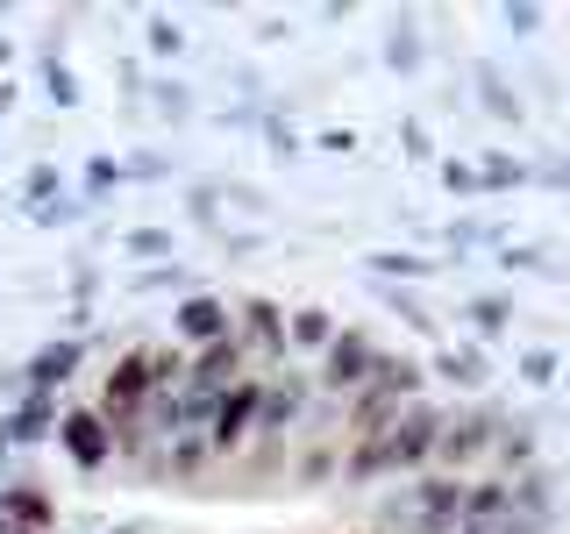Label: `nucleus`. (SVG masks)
Listing matches in <instances>:
<instances>
[{
  "instance_id": "39448f33",
  "label": "nucleus",
  "mask_w": 570,
  "mask_h": 534,
  "mask_svg": "<svg viewBox=\"0 0 570 534\" xmlns=\"http://www.w3.org/2000/svg\"><path fill=\"white\" fill-rule=\"evenodd\" d=\"M379 356H385V343H379L371 328H343L328 349H321V364H314V399H321V392H328V399L364 392L371 370H379Z\"/></svg>"
},
{
  "instance_id": "a878e982",
  "label": "nucleus",
  "mask_w": 570,
  "mask_h": 534,
  "mask_svg": "<svg viewBox=\"0 0 570 534\" xmlns=\"http://www.w3.org/2000/svg\"><path fill=\"white\" fill-rule=\"evenodd\" d=\"M385 65L392 71H421V29L414 22H400V29L385 36Z\"/></svg>"
},
{
  "instance_id": "412c9836",
  "label": "nucleus",
  "mask_w": 570,
  "mask_h": 534,
  "mask_svg": "<svg viewBox=\"0 0 570 534\" xmlns=\"http://www.w3.org/2000/svg\"><path fill=\"white\" fill-rule=\"evenodd\" d=\"M549 506H557V463H534V471L513 477V513H528V521H549Z\"/></svg>"
},
{
  "instance_id": "4468645a",
  "label": "nucleus",
  "mask_w": 570,
  "mask_h": 534,
  "mask_svg": "<svg viewBox=\"0 0 570 534\" xmlns=\"http://www.w3.org/2000/svg\"><path fill=\"white\" fill-rule=\"evenodd\" d=\"M58 421H65L58 392H22V406L0 421V442H43V435H58Z\"/></svg>"
},
{
  "instance_id": "9d476101",
  "label": "nucleus",
  "mask_w": 570,
  "mask_h": 534,
  "mask_svg": "<svg viewBox=\"0 0 570 534\" xmlns=\"http://www.w3.org/2000/svg\"><path fill=\"white\" fill-rule=\"evenodd\" d=\"M0 527H14V534H50V527H58V498L36 485V477H8V485H0Z\"/></svg>"
},
{
  "instance_id": "6ab92c4d",
  "label": "nucleus",
  "mask_w": 570,
  "mask_h": 534,
  "mask_svg": "<svg viewBox=\"0 0 570 534\" xmlns=\"http://www.w3.org/2000/svg\"><path fill=\"white\" fill-rule=\"evenodd\" d=\"M463 320H471L478 349H485V343H499V335L513 328V293H471V299H463Z\"/></svg>"
},
{
  "instance_id": "dca6fc26",
  "label": "nucleus",
  "mask_w": 570,
  "mask_h": 534,
  "mask_svg": "<svg viewBox=\"0 0 570 534\" xmlns=\"http://www.w3.org/2000/svg\"><path fill=\"white\" fill-rule=\"evenodd\" d=\"M343 335V320H335L328 307H285V343H293V356H314L321 364V349Z\"/></svg>"
},
{
  "instance_id": "4c0bfd02",
  "label": "nucleus",
  "mask_w": 570,
  "mask_h": 534,
  "mask_svg": "<svg viewBox=\"0 0 570 534\" xmlns=\"http://www.w3.org/2000/svg\"><path fill=\"white\" fill-rule=\"evenodd\" d=\"M171 165H165V157H157V150H142V157H129V178H165Z\"/></svg>"
},
{
  "instance_id": "c756f323",
  "label": "nucleus",
  "mask_w": 570,
  "mask_h": 534,
  "mask_svg": "<svg viewBox=\"0 0 570 534\" xmlns=\"http://www.w3.org/2000/svg\"><path fill=\"white\" fill-rule=\"evenodd\" d=\"M150 50H157V58H178V50H186V29H178L171 14H157V22H150Z\"/></svg>"
},
{
  "instance_id": "ddd939ff",
  "label": "nucleus",
  "mask_w": 570,
  "mask_h": 534,
  "mask_svg": "<svg viewBox=\"0 0 570 534\" xmlns=\"http://www.w3.org/2000/svg\"><path fill=\"white\" fill-rule=\"evenodd\" d=\"M165 485H193V477H207L214 471V449H207V435H171V442H157V463H150Z\"/></svg>"
},
{
  "instance_id": "37998d69",
  "label": "nucleus",
  "mask_w": 570,
  "mask_h": 534,
  "mask_svg": "<svg viewBox=\"0 0 570 534\" xmlns=\"http://www.w3.org/2000/svg\"><path fill=\"white\" fill-rule=\"evenodd\" d=\"M0 534H14V527H0Z\"/></svg>"
},
{
  "instance_id": "b1692460",
  "label": "nucleus",
  "mask_w": 570,
  "mask_h": 534,
  "mask_svg": "<svg viewBox=\"0 0 570 534\" xmlns=\"http://www.w3.org/2000/svg\"><path fill=\"white\" fill-rule=\"evenodd\" d=\"M435 370H442V378H450V385L478 392V385L492 378V356L478 349V343H456V349H435Z\"/></svg>"
},
{
  "instance_id": "0eeeda50",
  "label": "nucleus",
  "mask_w": 570,
  "mask_h": 534,
  "mask_svg": "<svg viewBox=\"0 0 570 534\" xmlns=\"http://www.w3.org/2000/svg\"><path fill=\"white\" fill-rule=\"evenodd\" d=\"M314 406V370H272L257 378V435H293V421Z\"/></svg>"
},
{
  "instance_id": "58836bf2",
  "label": "nucleus",
  "mask_w": 570,
  "mask_h": 534,
  "mask_svg": "<svg viewBox=\"0 0 570 534\" xmlns=\"http://www.w3.org/2000/svg\"><path fill=\"white\" fill-rule=\"evenodd\" d=\"M321 150H335V157H350V150H356V136H350V129H321Z\"/></svg>"
},
{
  "instance_id": "2eb2a0df",
  "label": "nucleus",
  "mask_w": 570,
  "mask_h": 534,
  "mask_svg": "<svg viewBox=\"0 0 570 534\" xmlns=\"http://www.w3.org/2000/svg\"><path fill=\"white\" fill-rule=\"evenodd\" d=\"M79 364H86V343H79V335H58L50 349H36V356H29L22 385H29V392H58V385H65Z\"/></svg>"
},
{
  "instance_id": "9b49d317",
  "label": "nucleus",
  "mask_w": 570,
  "mask_h": 534,
  "mask_svg": "<svg viewBox=\"0 0 570 534\" xmlns=\"http://www.w3.org/2000/svg\"><path fill=\"white\" fill-rule=\"evenodd\" d=\"M58 442H65V456L79 463V471H100V463L115 456V427H107L94 406H71V414L58 421Z\"/></svg>"
},
{
  "instance_id": "aec40b11",
  "label": "nucleus",
  "mask_w": 570,
  "mask_h": 534,
  "mask_svg": "<svg viewBox=\"0 0 570 534\" xmlns=\"http://www.w3.org/2000/svg\"><path fill=\"white\" fill-rule=\"evenodd\" d=\"M471 79H478V107H485L492 121H507V129H521V121H528V107H521V93H513V86H507V71L478 65Z\"/></svg>"
},
{
  "instance_id": "cd10ccee",
  "label": "nucleus",
  "mask_w": 570,
  "mask_h": 534,
  "mask_svg": "<svg viewBox=\"0 0 570 534\" xmlns=\"http://www.w3.org/2000/svg\"><path fill=\"white\" fill-rule=\"evenodd\" d=\"M121 249H129V257H157V264H165L171 257V228H129Z\"/></svg>"
},
{
  "instance_id": "6e6552de",
  "label": "nucleus",
  "mask_w": 570,
  "mask_h": 534,
  "mask_svg": "<svg viewBox=\"0 0 570 534\" xmlns=\"http://www.w3.org/2000/svg\"><path fill=\"white\" fill-rule=\"evenodd\" d=\"M249 378V356H243V343H236V335H228V343H207V349H193L186 356V385H178V392H193V399H222V392H236Z\"/></svg>"
},
{
  "instance_id": "7ed1b4c3",
  "label": "nucleus",
  "mask_w": 570,
  "mask_h": 534,
  "mask_svg": "<svg viewBox=\"0 0 570 534\" xmlns=\"http://www.w3.org/2000/svg\"><path fill=\"white\" fill-rule=\"evenodd\" d=\"M442 421H450V406H435V399H414V406H406V414L392 421V435L379 442L385 477H421V471H435Z\"/></svg>"
},
{
  "instance_id": "5701e85b",
  "label": "nucleus",
  "mask_w": 570,
  "mask_h": 534,
  "mask_svg": "<svg viewBox=\"0 0 570 534\" xmlns=\"http://www.w3.org/2000/svg\"><path fill=\"white\" fill-rule=\"evenodd\" d=\"M499 513H513V485L492 471H478L471 485H463V521H499Z\"/></svg>"
},
{
  "instance_id": "4be33fe9",
  "label": "nucleus",
  "mask_w": 570,
  "mask_h": 534,
  "mask_svg": "<svg viewBox=\"0 0 570 534\" xmlns=\"http://www.w3.org/2000/svg\"><path fill=\"white\" fill-rule=\"evenodd\" d=\"M328 477H343V449H335V442H299L285 485H328Z\"/></svg>"
},
{
  "instance_id": "f704fd0d",
  "label": "nucleus",
  "mask_w": 570,
  "mask_h": 534,
  "mask_svg": "<svg viewBox=\"0 0 570 534\" xmlns=\"http://www.w3.org/2000/svg\"><path fill=\"white\" fill-rule=\"evenodd\" d=\"M50 100H58V107H71V100H79V86H71V71H65L58 58H50Z\"/></svg>"
},
{
  "instance_id": "c85d7f7f",
  "label": "nucleus",
  "mask_w": 570,
  "mask_h": 534,
  "mask_svg": "<svg viewBox=\"0 0 570 534\" xmlns=\"http://www.w3.org/2000/svg\"><path fill=\"white\" fill-rule=\"evenodd\" d=\"M557 370H563V364H557V349H528V356H521V385H534V392L557 385Z\"/></svg>"
},
{
  "instance_id": "79ce46f5",
  "label": "nucleus",
  "mask_w": 570,
  "mask_h": 534,
  "mask_svg": "<svg viewBox=\"0 0 570 534\" xmlns=\"http://www.w3.org/2000/svg\"><path fill=\"white\" fill-rule=\"evenodd\" d=\"M8 58H14V50H8V36H0V65H8Z\"/></svg>"
},
{
  "instance_id": "1a4fd4ad",
  "label": "nucleus",
  "mask_w": 570,
  "mask_h": 534,
  "mask_svg": "<svg viewBox=\"0 0 570 534\" xmlns=\"http://www.w3.org/2000/svg\"><path fill=\"white\" fill-rule=\"evenodd\" d=\"M171 335L186 349L228 343V335H236V307H228L222 293H186V299H178V314H171Z\"/></svg>"
},
{
  "instance_id": "bb28decb",
  "label": "nucleus",
  "mask_w": 570,
  "mask_h": 534,
  "mask_svg": "<svg viewBox=\"0 0 570 534\" xmlns=\"http://www.w3.org/2000/svg\"><path fill=\"white\" fill-rule=\"evenodd\" d=\"M150 100H157V115H165L171 129H178V121H193V93L178 79H150Z\"/></svg>"
},
{
  "instance_id": "423d86ee",
  "label": "nucleus",
  "mask_w": 570,
  "mask_h": 534,
  "mask_svg": "<svg viewBox=\"0 0 570 534\" xmlns=\"http://www.w3.org/2000/svg\"><path fill=\"white\" fill-rule=\"evenodd\" d=\"M150 392H157V385H150V343H142V349H129V356H115V370H107L94 414L115 427V435H121V427H142V414H150Z\"/></svg>"
},
{
  "instance_id": "f3484780",
  "label": "nucleus",
  "mask_w": 570,
  "mask_h": 534,
  "mask_svg": "<svg viewBox=\"0 0 570 534\" xmlns=\"http://www.w3.org/2000/svg\"><path fill=\"white\" fill-rule=\"evenodd\" d=\"M228 463H236V456H228ZM236 471H243V492H249V485H272V477L293 471V442H285V435H257V442L243 449Z\"/></svg>"
},
{
  "instance_id": "393cba45",
  "label": "nucleus",
  "mask_w": 570,
  "mask_h": 534,
  "mask_svg": "<svg viewBox=\"0 0 570 534\" xmlns=\"http://www.w3.org/2000/svg\"><path fill=\"white\" fill-rule=\"evenodd\" d=\"M528 178H534V171L521 165V157H507V150L478 165V186H485V192H513V186H528Z\"/></svg>"
},
{
  "instance_id": "20e7f679",
  "label": "nucleus",
  "mask_w": 570,
  "mask_h": 534,
  "mask_svg": "<svg viewBox=\"0 0 570 534\" xmlns=\"http://www.w3.org/2000/svg\"><path fill=\"white\" fill-rule=\"evenodd\" d=\"M236 343L249 356V378H272V370L293 364V343H285V307H278V299H264V293L236 299Z\"/></svg>"
},
{
  "instance_id": "a19ab883",
  "label": "nucleus",
  "mask_w": 570,
  "mask_h": 534,
  "mask_svg": "<svg viewBox=\"0 0 570 534\" xmlns=\"http://www.w3.org/2000/svg\"><path fill=\"white\" fill-rule=\"evenodd\" d=\"M406 150H414V157H435V142H428L421 121H406Z\"/></svg>"
},
{
  "instance_id": "7c9ffc66",
  "label": "nucleus",
  "mask_w": 570,
  "mask_h": 534,
  "mask_svg": "<svg viewBox=\"0 0 570 534\" xmlns=\"http://www.w3.org/2000/svg\"><path fill=\"white\" fill-rule=\"evenodd\" d=\"M442 186H450V192H463V200H478V192H485V186H478V171H471V165H456V157L442 165Z\"/></svg>"
},
{
  "instance_id": "f257e3e1",
  "label": "nucleus",
  "mask_w": 570,
  "mask_h": 534,
  "mask_svg": "<svg viewBox=\"0 0 570 534\" xmlns=\"http://www.w3.org/2000/svg\"><path fill=\"white\" fill-rule=\"evenodd\" d=\"M463 485H471V477L421 471L414 485H400V492L379 498V521H371V534H456L463 527Z\"/></svg>"
},
{
  "instance_id": "e433bc0d",
  "label": "nucleus",
  "mask_w": 570,
  "mask_h": 534,
  "mask_svg": "<svg viewBox=\"0 0 570 534\" xmlns=\"http://www.w3.org/2000/svg\"><path fill=\"white\" fill-rule=\"evenodd\" d=\"M264 142H272V150H278V157H293V150H299V142H293V129H285V121H278V115H272V121H264Z\"/></svg>"
},
{
  "instance_id": "c9c22d12",
  "label": "nucleus",
  "mask_w": 570,
  "mask_h": 534,
  "mask_svg": "<svg viewBox=\"0 0 570 534\" xmlns=\"http://www.w3.org/2000/svg\"><path fill=\"white\" fill-rule=\"evenodd\" d=\"M115 178H121V165H115V157H100V165H86V192H107Z\"/></svg>"
},
{
  "instance_id": "f8f14e48",
  "label": "nucleus",
  "mask_w": 570,
  "mask_h": 534,
  "mask_svg": "<svg viewBox=\"0 0 570 534\" xmlns=\"http://www.w3.org/2000/svg\"><path fill=\"white\" fill-rule=\"evenodd\" d=\"M534 463H542V435H534V421H521V414H513L507 427H499V442H492V463H485V471L513 485V477H521V471H534Z\"/></svg>"
},
{
  "instance_id": "2f4dec72",
  "label": "nucleus",
  "mask_w": 570,
  "mask_h": 534,
  "mask_svg": "<svg viewBox=\"0 0 570 534\" xmlns=\"http://www.w3.org/2000/svg\"><path fill=\"white\" fill-rule=\"evenodd\" d=\"M22 192H29V214H43V200H50V192H58V171H50V165H36Z\"/></svg>"
},
{
  "instance_id": "f03ea898",
  "label": "nucleus",
  "mask_w": 570,
  "mask_h": 534,
  "mask_svg": "<svg viewBox=\"0 0 570 534\" xmlns=\"http://www.w3.org/2000/svg\"><path fill=\"white\" fill-rule=\"evenodd\" d=\"M513 414L499 399H478V406H456L450 421H442V442H435V471L442 477H471L478 463H492V442L499 427H507Z\"/></svg>"
},
{
  "instance_id": "473e14b6",
  "label": "nucleus",
  "mask_w": 570,
  "mask_h": 534,
  "mask_svg": "<svg viewBox=\"0 0 570 534\" xmlns=\"http://www.w3.org/2000/svg\"><path fill=\"white\" fill-rule=\"evenodd\" d=\"M499 264H507V271H557V264H549V249H507V257H499Z\"/></svg>"
},
{
  "instance_id": "a211bd4d",
  "label": "nucleus",
  "mask_w": 570,
  "mask_h": 534,
  "mask_svg": "<svg viewBox=\"0 0 570 534\" xmlns=\"http://www.w3.org/2000/svg\"><path fill=\"white\" fill-rule=\"evenodd\" d=\"M364 271H371V285H421V278H435V257H414V249H371Z\"/></svg>"
},
{
  "instance_id": "ea45409f",
  "label": "nucleus",
  "mask_w": 570,
  "mask_h": 534,
  "mask_svg": "<svg viewBox=\"0 0 570 534\" xmlns=\"http://www.w3.org/2000/svg\"><path fill=\"white\" fill-rule=\"evenodd\" d=\"M507 22L521 29V36H534V29H542V8H507Z\"/></svg>"
},
{
  "instance_id": "72a5a7b5",
  "label": "nucleus",
  "mask_w": 570,
  "mask_h": 534,
  "mask_svg": "<svg viewBox=\"0 0 570 534\" xmlns=\"http://www.w3.org/2000/svg\"><path fill=\"white\" fill-rule=\"evenodd\" d=\"M186 214H193V221H200V228H222V207H214V186H193Z\"/></svg>"
}]
</instances>
